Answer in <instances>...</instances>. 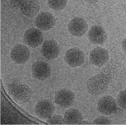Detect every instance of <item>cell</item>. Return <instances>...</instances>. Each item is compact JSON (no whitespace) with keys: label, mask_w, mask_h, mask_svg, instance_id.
Wrapping results in <instances>:
<instances>
[{"label":"cell","mask_w":126,"mask_h":125,"mask_svg":"<svg viewBox=\"0 0 126 125\" xmlns=\"http://www.w3.org/2000/svg\"><path fill=\"white\" fill-rule=\"evenodd\" d=\"M8 93L17 103H26L31 99L32 90L28 85L22 84L19 80L12 79L6 84Z\"/></svg>","instance_id":"1"},{"label":"cell","mask_w":126,"mask_h":125,"mask_svg":"<svg viewBox=\"0 0 126 125\" xmlns=\"http://www.w3.org/2000/svg\"><path fill=\"white\" fill-rule=\"evenodd\" d=\"M111 79L105 74L95 75L90 78L87 82V88L90 94L98 96L104 93L108 88Z\"/></svg>","instance_id":"2"},{"label":"cell","mask_w":126,"mask_h":125,"mask_svg":"<svg viewBox=\"0 0 126 125\" xmlns=\"http://www.w3.org/2000/svg\"><path fill=\"white\" fill-rule=\"evenodd\" d=\"M24 42L30 48H35L43 43L44 36L38 28H31L27 29L24 34Z\"/></svg>","instance_id":"3"},{"label":"cell","mask_w":126,"mask_h":125,"mask_svg":"<svg viewBox=\"0 0 126 125\" xmlns=\"http://www.w3.org/2000/svg\"><path fill=\"white\" fill-rule=\"evenodd\" d=\"M68 31L72 36L80 38L87 32L88 24L82 17H74L68 22Z\"/></svg>","instance_id":"4"},{"label":"cell","mask_w":126,"mask_h":125,"mask_svg":"<svg viewBox=\"0 0 126 125\" xmlns=\"http://www.w3.org/2000/svg\"><path fill=\"white\" fill-rule=\"evenodd\" d=\"M32 75L38 80H45L51 75V67L48 64L42 60L36 61L32 66Z\"/></svg>","instance_id":"5"},{"label":"cell","mask_w":126,"mask_h":125,"mask_svg":"<svg viewBox=\"0 0 126 125\" xmlns=\"http://www.w3.org/2000/svg\"><path fill=\"white\" fill-rule=\"evenodd\" d=\"M75 100V95L73 91L68 88L58 90L55 93L54 102L61 107L66 108L73 104Z\"/></svg>","instance_id":"6"},{"label":"cell","mask_w":126,"mask_h":125,"mask_svg":"<svg viewBox=\"0 0 126 125\" xmlns=\"http://www.w3.org/2000/svg\"><path fill=\"white\" fill-rule=\"evenodd\" d=\"M10 57L17 64H25L28 61L30 57L29 48L24 44H16L11 50Z\"/></svg>","instance_id":"7"},{"label":"cell","mask_w":126,"mask_h":125,"mask_svg":"<svg viewBox=\"0 0 126 125\" xmlns=\"http://www.w3.org/2000/svg\"><path fill=\"white\" fill-rule=\"evenodd\" d=\"M36 26L41 30L48 31L54 27L56 19L53 15L48 12H42L38 14L35 18Z\"/></svg>","instance_id":"8"},{"label":"cell","mask_w":126,"mask_h":125,"mask_svg":"<svg viewBox=\"0 0 126 125\" xmlns=\"http://www.w3.org/2000/svg\"><path fill=\"white\" fill-rule=\"evenodd\" d=\"M64 61L70 67H79L85 62V54L79 48H70L66 52Z\"/></svg>","instance_id":"9"},{"label":"cell","mask_w":126,"mask_h":125,"mask_svg":"<svg viewBox=\"0 0 126 125\" xmlns=\"http://www.w3.org/2000/svg\"><path fill=\"white\" fill-rule=\"evenodd\" d=\"M97 110L103 115H110L114 114L117 110L115 100L109 95L103 96L98 100Z\"/></svg>","instance_id":"10"},{"label":"cell","mask_w":126,"mask_h":125,"mask_svg":"<svg viewBox=\"0 0 126 125\" xmlns=\"http://www.w3.org/2000/svg\"><path fill=\"white\" fill-rule=\"evenodd\" d=\"M55 111V106L48 99H43L36 103L35 106V113L42 119H47L50 117Z\"/></svg>","instance_id":"11"},{"label":"cell","mask_w":126,"mask_h":125,"mask_svg":"<svg viewBox=\"0 0 126 125\" xmlns=\"http://www.w3.org/2000/svg\"><path fill=\"white\" fill-rule=\"evenodd\" d=\"M109 53L107 50L101 47H96L90 52L89 60L93 65L101 67L109 60Z\"/></svg>","instance_id":"12"},{"label":"cell","mask_w":126,"mask_h":125,"mask_svg":"<svg viewBox=\"0 0 126 125\" xmlns=\"http://www.w3.org/2000/svg\"><path fill=\"white\" fill-rule=\"evenodd\" d=\"M61 49L58 42L54 40H48L42 43L41 53L48 60H54L58 57Z\"/></svg>","instance_id":"13"},{"label":"cell","mask_w":126,"mask_h":125,"mask_svg":"<svg viewBox=\"0 0 126 125\" xmlns=\"http://www.w3.org/2000/svg\"><path fill=\"white\" fill-rule=\"evenodd\" d=\"M87 38L93 44L102 45L107 40V35L103 27L99 25H94L91 27L87 32Z\"/></svg>","instance_id":"14"},{"label":"cell","mask_w":126,"mask_h":125,"mask_svg":"<svg viewBox=\"0 0 126 125\" xmlns=\"http://www.w3.org/2000/svg\"><path fill=\"white\" fill-rule=\"evenodd\" d=\"M19 6L22 14L27 17L35 16L38 14L40 7L38 0H21Z\"/></svg>","instance_id":"15"},{"label":"cell","mask_w":126,"mask_h":125,"mask_svg":"<svg viewBox=\"0 0 126 125\" xmlns=\"http://www.w3.org/2000/svg\"><path fill=\"white\" fill-rule=\"evenodd\" d=\"M64 120L66 125L79 124L83 120V116L79 110L77 108H69L64 114Z\"/></svg>","instance_id":"16"},{"label":"cell","mask_w":126,"mask_h":125,"mask_svg":"<svg viewBox=\"0 0 126 125\" xmlns=\"http://www.w3.org/2000/svg\"><path fill=\"white\" fill-rule=\"evenodd\" d=\"M67 1L68 0H48V5L52 10L61 11L65 8Z\"/></svg>","instance_id":"17"},{"label":"cell","mask_w":126,"mask_h":125,"mask_svg":"<svg viewBox=\"0 0 126 125\" xmlns=\"http://www.w3.org/2000/svg\"><path fill=\"white\" fill-rule=\"evenodd\" d=\"M46 123L49 125H64L65 121L63 116L60 115H54L47 118Z\"/></svg>","instance_id":"18"},{"label":"cell","mask_w":126,"mask_h":125,"mask_svg":"<svg viewBox=\"0 0 126 125\" xmlns=\"http://www.w3.org/2000/svg\"><path fill=\"white\" fill-rule=\"evenodd\" d=\"M117 103L121 108L126 109V89L119 92L117 97Z\"/></svg>","instance_id":"19"},{"label":"cell","mask_w":126,"mask_h":125,"mask_svg":"<svg viewBox=\"0 0 126 125\" xmlns=\"http://www.w3.org/2000/svg\"><path fill=\"white\" fill-rule=\"evenodd\" d=\"M111 120L105 116H99L93 120V125H111Z\"/></svg>","instance_id":"20"},{"label":"cell","mask_w":126,"mask_h":125,"mask_svg":"<svg viewBox=\"0 0 126 125\" xmlns=\"http://www.w3.org/2000/svg\"><path fill=\"white\" fill-rule=\"evenodd\" d=\"M121 47H122L123 51L125 53H126V37L123 40V41L121 42Z\"/></svg>","instance_id":"21"},{"label":"cell","mask_w":126,"mask_h":125,"mask_svg":"<svg viewBox=\"0 0 126 125\" xmlns=\"http://www.w3.org/2000/svg\"><path fill=\"white\" fill-rule=\"evenodd\" d=\"M93 123L88 121V120H81L80 123H79L78 125H92Z\"/></svg>","instance_id":"22"},{"label":"cell","mask_w":126,"mask_h":125,"mask_svg":"<svg viewBox=\"0 0 126 125\" xmlns=\"http://www.w3.org/2000/svg\"><path fill=\"white\" fill-rule=\"evenodd\" d=\"M86 1L90 3H93V4H94L97 2V0H86Z\"/></svg>","instance_id":"23"}]
</instances>
